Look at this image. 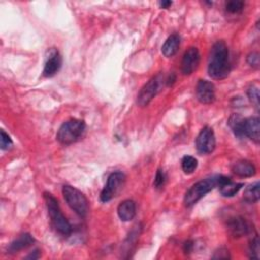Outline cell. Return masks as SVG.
I'll use <instances>...</instances> for the list:
<instances>
[{
  "label": "cell",
  "mask_w": 260,
  "mask_h": 260,
  "mask_svg": "<svg viewBox=\"0 0 260 260\" xmlns=\"http://www.w3.org/2000/svg\"><path fill=\"white\" fill-rule=\"evenodd\" d=\"M231 70L230 54L223 41L214 43L208 58V74L213 79L225 78Z\"/></svg>",
  "instance_id": "1"
},
{
  "label": "cell",
  "mask_w": 260,
  "mask_h": 260,
  "mask_svg": "<svg viewBox=\"0 0 260 260\" xmlns=\"http://www.w3.org/2000/svg\"><path fill=\"white\" fill-rule=\"evenodd\" d=\"M44 199L48 208L49 216L53 228L62 236H68L71 233V225L63 215L57 199L50 193L44 194Z\"/></svg>",
  "instance_id": "2"
},
{
  "label": "cell",
  "mask_w": 260,
  "mask_h": 260,
  "mask_svg": "<svg viewBox=\"0 0 260 260\" xmlns=\"http://www.w3.org/2000/svg\"><path fill=\"white\" fill-rule=\"evenodd\" d=\"M85 130V124L81 120L71 119L61 125L57 132V139L60 143L68 145L79 140Z\"/></svg>",
  "instance_id": "3"
},
{
  "label": "cell",
  "mask_w": 260,
  "mask_h": 260,
  "mask_svg": "<svg viewBox=\"0 0 260 260\" xmlns=\"http://www.w3.org/2000/svg\"><path fill=\"white\" fill-rule=\"evenodd\" d=\"M220 176H211L204 180L195 183L185 194L184 203L187 207L194 205L198 200H200L204 195L210 192L214 187L218 186Z\"/></svg>",
  "instance_id": "4"
},
{
  "label": "cell",
  "mask_w": 260,
  "mask_h": 260,
  "mask_svg": "<svg viewBox=\"0 0 260 260\" xmlns=\"http://www.w3.org/2000/svg\"><path fill=\"white\" fill-rule=\"evenodd\" d=\"M62 193L69 207L79 216L85 217L88 212V201L86 197L78 189L69 185L63 186Z\"/></svg>",
  "instance_id": "5"
},
{
  "label": "cell",
  "mask_w": 260,
  "mask_h": 260,
  "mask_svg": "<svg viewBox=\"0 0 260 260\" xmlns=\"http://www.w3.org/2000/svg\"><path fill=\"white\" fill-rule=\"evenodd\" d=\"M125 181V175L121 172H114L108 177L106 186L101 192L100 198L103 202L110 201L121 190Z\"/></svg>",
  "instance_id": "6"
},
{
  "label": "cell",
  "mask_w": 260,
  "mask_h": 260,
  "mask_svg": "<svg viewBox=\"0 0 260 260\" xmlns=\"http://www.w3.org/2000/svg\"><path fill=\"white\" fill-rule=\"evenodd\" d=\"M161 77L160 75H156L149 79L143 87L140 89L138 95H137V105L140 107L147 106L151 100L155 96L157 91L159 90Z\"/></svg>",
  "instance_id": "7"
},
{
  "label": "cell",
  "mask_w": 260,
  "mask_h": 260,
  "mask_svg": "<svg viewBox=\"0 0 260 260\" xmlns=\"http://www.w3.org/2000/svg\"><path fill=\"white\" fill-rule=\"evenodd\" d=\"M196 148L202 154H208L214 150L215 136L212 128L206 126L201 129L196 138Z\"/></svg>",
  "instance_id": "8"
},
{
  "label": "cell",
  "mask_w": 260,
  "mask_h": 260,
  "mask_svg": "<svg viewBox=\"0 0 260 260\" xmlns=\"http://www.w3.org/2000/svg\"><path fill=\"white\" fill-rule=\"evenodd\" d=\"M200 54L197 48L191 47L189 48L182 59V72L185 75H189L196 70L199 65Z\"/></svg>",
  "instance_id": "9"
},
{
  "label": "cell",
  "mask_w": 260,
  "mask_h": 260,
  "mask_svg": "<svg viewBox=\"0 0 260 260\" xmlns=\"http://www.w3.org/2000/svg\"><path fill=\"white\" fill-rule=\"evenodd\" d=\"M196 98L202 104H211L215 99L213 83L208 80H199L196 86Z\"/></svg>",
  "instance_id": "10"
},
{
  "label": "cell",
  "mask_w": 260,
  "mask_h": 260,
  "mask_svg": "<svg viewBox=\"0 0 260 260\" xmlns=\"http://www.w3.org/2000/svg\"><path fill=\"white\" fill-rule=\"evenodd\" d=\"M62 65V59L60 54L56 49H51L49 52V57L47 58V61L44 66L43 74L46 77H51L55 75L61 68Z\"/></svg>",
  "instance_id": "11"
},
{
  "label": "cell",
  "mask_w": 260,
  "mask_h": 260,
  "mask_svg": "<svg viewBox=\"0 0 260 260\" xmlns=\"http://www.w3.org/2000/svg\"><path fill=\"white\" fill-rule=\"evenodd\" d=\"M226 226H228L229 233L233 237H235V238H239V237L245 236L250 231V226H249L248 222L243 217H241V216L231 217L228 220Z\"/></svg>",
  "instance_id": "12"
},
{
  "label": "cell",
  "mask_w": 260,
  "mask_h": 260,
  "mask_svg": "<svg viewBox=\"0 0 260 260\" xmlns=\"http://www.w3.org/2000/svg\"><path fill=\"white\" fill-rule=\"evenodd\" d=\"M244 135L249 137L256 143L260 140V122L257 117L245 119L244 122Z\"/></svg>",
  "instance_id": "13"
},
{
  "label": "cell",
  "mask_w": 260,
  "mask_h": 260,
  "mask_svg": "<svg viewBox=\"0 0 260 260\" xmlns=\"http://www.w3.org/2000/svg\"><path fill=\"white\" fill-rule=\"evenodd\" d=\"M218 186H219V192L222 196L232 197L240 191V189L243 187V184L232 182L229 178L224 176H220L218 181Z\"/></svg>",
  "instance_id": "14"
},
{
  "label": "cell",
  "mask_w": 260,
  "mask_h": 260,
  "mask_svg": "<svg viewBox=\"0 0 260 260\" xmlns=\"http://www.w3.org/2000/svg\"><path fill=\"white\" fill-rule=\"evenodd\" d=\"M118 215L121 220L123 221H129L134 218L136 214V205L133 200L126 199L122 201L117 208Z\"/></svg>",
  "instance_id": "15"
},
{
  "label": "cell",
  "mask_w": 260,
  "mask_h": 260,
  "mask_svg": "<svg viewBox=\"0 0 260 260\" xmlns=\"http://www.w3.org/2000/svg\"><path fill=\"white\" fill-rule=\"evenodd\" d=\"M34 242H35V239L32 238V236L29 235V234H27V233H25V234L20 235V236H19L17 239H15L14 241H12V242L9 244L7 250H8V252L11 253V254H12V253H16V252H18V251H20V250H22V249L27 248V247L30 246Z\"/></svg>",
  "instance_id": "16"
},
{
  "label": "cell",
  "mask_w": 260,
  "mask_h": 260,
  "mask_svg": "<svg viewBox=\"0 0 260 260\" xmlns=\"http://www.w3.org/2000/svg\"><path fill=\"white\" fill-rule=\"evenodd\" d=\"M232 171L240 177H252L256 173L255 166L248 160H239L235 162Z\"/></svg>",
  "instance_id": "17"
},
{
  "label": "cell",
  "mask_w": 260,
  "mask_h": 260,
  "mask_svg": "<svg viewBox=\"0 0 260 260\" xmlns=\"http://www.w3.org/2000/svg\"><path fill=\"white\" fill-rule=\"evenodd\" d=\"M179 47H180V37L178 34H173L164 43L161 47V52L165 57L170 58L177 53Z\"/></svg>",
  "instance_id": "18"
},
{
  "label": "cell",
  "mask_w": 260,
  "mask_h": 260,
  "mask_svg": "<svg viewBox=\"0 0 260 260\" xmlns=\"http://www.w3.org/2000/svg\"><path fill=\"white\" fill-rule=\"evenodd\" d=\"M244 122H245V119L237 114L232 115L228 122L230 127L232 128L233 132L235 133V135L238 136L239 138H242L245 136L244 135Z\"/></svg>",
  "instance_id": "19"
},
{
  "label": "cell",
  "mask_w": 260,
  "mask_h": 260,
  "mask_svg": "<svg viewBox=\"0 0 260 260\" xmlns=\"http://www.w3.org/2000/svg\"><path fill=\"white\" fill-rule=\"evenodd\" d=\"M259 188H260L259 182H255V183L249 185L245 189V191H244V195H243L244 199L247 202H249V203L257 202L259 200V198H260V190H259Z\"/></svg>",
  "instance_id": "20"
},
{
  "label": "cell",
  "mask_w": 260,
  "mask_h": 260,
  "mask_svg": "<svg viewBox=\"0 0 260 260\" xmlns=\"http://www.w3.org/2000/svg\"><path fill=\"white\" fill-rule=\"evenodd\" d=\"M182 170L185 174H192L197 168V159L191 155H185L182 158Z\"/></svg>",
  "instance_id": "21"
},
{
  "label": "cell",
  "mask_w": 260,
  "mask_h": 260,
  "mask_svg": "<svg viewBox=\"0 0 260 260\" xmlns=\"http://www.w3.org/2000/svg\"><path fill=\"white\" fill-rule=\"evenodd\" d=\"M244 5H245V3L243 1L231 0L225 3V9H226V11H229L231 13H238L243 10Z\"/></svg>",
  "instance_id": "22"
},
{
  "label": "cell",
  "mask_w": 260,
  "mask_h": 260,
  "mask_svg": "<svg viewBox=\"0 0 260 260\" xmlns=\"http://www.w3.org/2000/svg\"><path fill=\"white\" fill-rule=\"evenodd\" d=\"M260 248H259V238L255 235L250 241V257L253 259H259L260 257Z\"/></svg>",
  "instance_id": "23"
},
{
  "label": "cell",
  "mask_w": 260,
  "mask_h": 260,
  "mask_svg": "<svg viewBox=\"0 0 260 260\" xmlns=\"http://www.w3.org/2000/svg\"><path fill=\"white\" fill-rule=\"evenodd\" d=\"M249 100L252 102V104L255 105V107H259V88L257 85L253 84L251 85L247 90Z\"/></svg>",
  "instance_id": "24"
},
{
  "label": "cell",
  "mask_w": 260,
  "mask_h": 260,
  "mask_svg": "<svg viewBox=\"0 0 260 260\" xmlns=\"http://www.w3.org/2000/svg\"><path fill=\"white\" fill-rule=\"evenodd\" d=\"M166 180H167V177H166V174L164 173V171L157 170L155 178H154L153 186L156 189H161L165 186V184H166Z\"/></svg>",
  "instance_id": "25"
},
{
  "label": "cell",
  "mask_w": 260,
  "mask_h": 260,
  "mask_svg": "<svg viewBox=\"0 0 260 260\" xmlns=\"http://www.w3.org/2000/svg\"><path fill=\"white\" fill-rule=\"evenodd\" d=\"M0 140H1L0 145H1V148L3 150L8 149L12 145V140H11L10 136L7 133H5L4 130H1V138H0Z\"/></svg>",
  "instance_id": "26"
},
{
  "label": "cell",
  "mask_w": 260,
  "mask_h": 260,
  "mask_svg": "<svg viewBox=\"0 0 260 260\" xmlns=\"http://www.w3.org/2000/svg\"><path fill=\"white\" fill-rule=\"evenodd\" d=\"M247 62L250 66L254 67V68H258L259 64H260V58H259V54L257 52H252L247 56Z\"/></svg>",
  "instance_id": "27"
},
{
  "label": "cell",
  "mask_w": 260,
  "mask_h": 260,
  "mask_svg": "<svg viewBox=\"0 0 260 260\" xmlns=\"http://www.w3.org/2000/svg\"><path fill=\"white\" fill-rule=\"evenodd\" d=\"M192 248H193V243L191 241H187L185 244H184V251L186 253H190L192 251Z\"/></svg>",
  "instance_id": "28"
},
{
  "label": "cell",
  "mask_w": 260,
  "mask_h": 260,
  "mask_svg": "<svg viewBox=\"0 0 260 260\" xmlns=\"http://www.w3.org/2000/svg\"><path fill=\"white\" fill-rule=\"evenodd\" d=\"M39 253H38V250H36V251H34V253H31L30 255H28L26 258L27 259H37V258H39Z\"/></svg>",
  "instance_id": "29"
},
{
  "label": "cell",
  "mask_w": 260,
  "mask_h": 260,
  "mask_svg": "<svg viewBox=\"0 0 260 260\" xmlns=\"http://www.w3.org/2000/svg\"><path fill=\"white\" fill-rule=\"evenodd\" d=\"M159 5H160L161 8H168L169 6L172 5V2L171 1H162V2L159 3Z\"/></svg>",
  "instance_id": "30"
}]
</instances>
